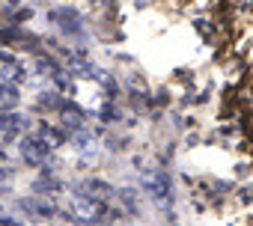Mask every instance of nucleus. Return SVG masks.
I'll use <instances>...</instances> for the list:
<instances>
[{
    "label": "nucleus",
    "instance_id": "1",
    "mask_svg": "<svg viewBox=\"0 0 253 226\" xmlns=\"http://www.w3.org/2000/svg\"><path fill=\"white\" fill-rule=\"evenodd\" d=\"M140 185L152 193V199H155V202L170 205L173 185H170V176H167L164 170H149V173H143V176H140Z\"/></svg>",
    "mask_w": 253,
    "mask_h": 226
},
{
    "label": "nucleus",
    "instance_id": "2",
    "mask_svg": "<svg viewBox=\"0 0 253 226\" xmlns=\"http://www.w3.org/2000/svg\"><path fill=\"white\" fill-rule=\"evenodd\" d=\"M18 152H21V158L27 164H45V161H51V146L39 134L36 137H21L18 140Z\"/></svg>",
    "mask_w": 253,
    "mask_h": 226
},
{
    "label": "nucleus",
    "instance_id": "3",
    "mask_svg": "<svg viewBox=\"0 0 253 226\" xmlns=\"http://www.w3.org/2000/svg\"><path fill=\"white\" fill-rule=\"evenodd\" d=\"M75 220H86V223H92V220H98L101 217V205L95 202V199H86V196H78L75 202H72V211H69Z\"/></svg>",
    "mask_w": 253,
    "mask_h": 226
},
{
    "label": "nucleus",
    "instance_id": "4",
    "mask_svg": "<svg viewBox=\"0 0 253 226\" xmlns=\"http://www.w3.org/2000/svg\"><path fill=\"white\" fill-rule=\"evenodd\" d=\"M21 128H24V116H21V113H12V110L0 113V134H3V140H15Z\"/></svg>",
    "mask_w": 253,
    "mask_h": 226
},
{
    "label": "nucleus",
    "instance_id": "5",
    "mask_svg": "<svg viewBox=\"0 0 253 226\" xmlns=\"http://www.w3.org/2000/svg\"><path fill=\"white\" fill-rule=\"evenodd\" d=\"M110 193H113V188H110L107 182H101V179H86V182H81V196H86V199L101 202V199H107Z\"/></svg>",
    "mask_w": 253,
    "mask_h": 226
},
{
    "label": "nucleus",
    "instance_id": "6",
    "mask_svg": "<svg viewBox=\"0 0 253 226\" xmlns=\"http://www.w3.org/2000/svg\"><path fill=\"white\" fill-rule=\"evenodd\" d=\"M18 98H21V92L15 83H0V110H12L18 104Z\"/></svg>",
    "mask_w": 253,
    "mask_h": 226
},
{
    "label": "nucleus",
    "instance_id": "7",
    "mask_svg": "<svg viewBox=\"0 0 253 226\" xmlns=\"http://www.w3.org/2000/svg\"><path fill=\"white\" fill-rule=\"evenodd\" d=\"M21 208H27V211H30V214H36V217H51V214H54V205H51V202H45V199H36V196L21 199Z\"/></svg>",
    "mask_w": 253,
    "mask_h": 226
},
{
    "label": "nucleus",
    "instance_id": "8",
    "mask_svg": "<svg viewBox=\"0 0 253 226\" xmlns=\"http://www.w3.org/2000/svg\"><path fill=\"white\" fill-rule=\"evenodd\" d=\"M33 188H36V193H54V190H60V182L51 179V176H39L33 182Z\"/></svg>",
    "mask_w": 253,
    "mask_h": 226
},
{
    "label": "nucleus",
    "instance_id": "9",
    "mask_svg": "<svg viewBox=\"0 0 253 226\" xmlns=\"http://www.w3.org/2000/svg\"><path fill=\"white\" fill-rule=\"evenodd\" d=\"M51 77H54V83L60 86V92H72V77H69L66 72H60V69H54V72H51Z\"/></svg>",
    "mask_w": 253,
    "mask_h": 226
},
{
    "label": "nucleus",
    "instance_id": "10",
    "mask_svg": "<svg viewBox=\"0 0 253 226\" xmlns=\"http://www.w3.org/2000/svg\"><path fill=\"white\" fill-rule=\"evenodd\" d=\"M119 196L125 199V205H128L131 211H137V196H134V190H128V188H122V190H119Z\"/></svg>",
    "mask_w": 253,
    "mask_h": 226
},
{
    "label": "nucleus",
    "instance_id": "11",
    "mask_svg": "<svg viewBox=\"0 0 253 226\" xmlns=\"http://www.w3.org/2000/svg\"><path fill=\"white\" fill-rule=\"evenodd\" d=\"M0 226H21V220H15V217H0Z\"/></svg>",
    "mask_w": 253,
    "mask_h": 226
},
{
    "label": "nucleus",
    "instance_id": "12",
    "mask_svg": "<svg viewBox=\"0 0 253 226\" xmlns=\"http://www.w3.org/2000/svg\"><path fill=\"white\" fill-rule=\"evenodd\" d=\"M3 179H6V173H3V170H0V182H3Z\"/></svg>",
    "mask_w": 253,
    "mask_h": 226
}]
</instances>
